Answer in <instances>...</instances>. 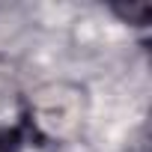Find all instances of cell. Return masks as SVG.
I'll use <instances>...</instances> for the list:
<instances>
[{"mask_svg":"<svg viewBox=\"0 0 152 152\" xmlns=\"http://www.w3.org/2000/svg\"><path fill=\"white\" fill-rule=\"evenodd\" d=\"M27 122L48 143H69L84 131L87 93L78 84H45L27 99Z\"/></svg>","mask_w":152,"mask_h":152,"instance_id":"6da1fadb","label":"cell"},{"mask_svg":"<svg viewBox=\"0 0 152 152\" xmlns=\"http://www.w3.org/2000/svg\"><path fill=\"white\" fill-rule=\"evenodd\" d=\"M125 21H134V24H143L146 15H149V3H140V6H128V9H116Z\"/></svg>","mask_w":152,"mask_h":152,"instance_id":"7a4b0ae2","label":"cell"},{"mask_svg":"<svg viewBox=\"0 0 152 152\" xmlns=\"http://www.w3.org/2000/svg\"><path fill=\"white\" fill-rule=\"evenodd\" d=\"M0 152H15V146H12V137H9L6 131H0Z\"/></svg>","mask_w":152,"mask_h":152,"instance_id":"3957f363","label":"cell"}]
</instances>
